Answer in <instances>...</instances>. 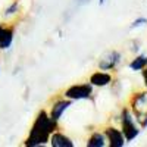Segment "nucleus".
Returning <instances> with one entry per match:
<instances>
[{
    "label": "nucleus",
    "mask_w": 147,
    "mask_h": 147,
    "mask_svg": "<svg viewBox=\"0 0 147 147\" xmlns=\"http://www.w3.org/2000/svg\"><path fill=\"white\" fill-rule=\"evenodd\" d=\"M57 129V122L53 121L50 118L46 110H40L37 113L34 124L30 129V134L27 140L24 141V146L27 147H38V146H44L47 144V141L50 140L52 132Z\"/></svg>",
    "instance_id": "1"
},
{
    "label": "nucleus",
    "mask_w": 147,
    "mask_h": 147,
    "mask_svg": "<svg viewBox=\"0 0 147 147\" xmlns=\"http://www.w3.org/2000/svg\"><path fill=\"white\" fill-rule=\"evenodd\" d=\"M131 112L136 116L140 128H147V91H141L132 96L129 103Z\"/></svg>",
    "instance_id": "2"
},
{
    "label": "nucleus",
    "mask_w": 147,
    "mask_h": 147,
    "mask_svg": "<svg viewBox=\"0 0 147 147\" xmlns=\"http://www.w3.org/2000/svg\"><path fill=\"white\" fill-rule=\"evenodd\" d=\"M121 131L124 132V137L125 141L129 143L134 138L138 137L140 134V127L137 125V121L136 116L131 112V109L124 107L122 109V113H121Z\"/></svg>",
    "instance_id": "3"
},
{
    "label": "nucleus",
    "mask_w": 147,
    "mask_h": 147,
    "mask_svg": "<svg viewBox=\"0 0 147 147\" xmlns=\"http://www.w3.org/2000/svg\"><path fill=\"white\" fill-rule=\"evenodd\" d=\"M93 94V85L88 82V84H74L71 85L69 88L65 90L63 96L65 99H69V100H85V99H90Z\"/></svg>",
    "instance_id": "4"
},
{
    "label": "nucleus",
    "mask_w": 147,
    "mask_h": 147,
    "mask_svg": "<svg viewBox=\"0 0 147 147\" xmlns=\"http://www.w3.org/2000/svg\"><path fill=\"white\" fill-rule=\"evenodd\" d=\"M121 60H122V55L118 50H110L103 57H100V60H99V69H102V71L116 69V66L121 63Z\"/></svg>",
    "instance_id": "5"
},
{
    "label": "nucleus",
    "mask_w": 147,
    "mask_h": 147,
    "mask_svg": "<svg viewBox=\"0 0 147 147\" xmlns=\"http://www.w3.org/2000/svg\"><path fill=\"white\" fill-rule=\"evenodd\" d=\"M103 132L107 140V146H110V147H124L125 146L127 141L124 137V132L121 129H118L115 127H106Z\"/></svg>",
    "instance_id": "6"
},
{
    "label": "nucleus",
    "mask_w": 147,
    "mask_h": 147,
    "mask_svg": "<svg viewBox=\"0 0 147 147\" xmlns=\"http://www.w3.org/2000/svg\"><path fill=\"white\" fill-rule=\"evenodd\" d=\"M71 106H72V100H69V99L56 100V102L52 105L50 113H49V115H50V118H52L53 121L59 122V119L62 118V115H63V112H65V110H68Z\"/></svg>",
    "instance_id": "7"
},
{
    "label": "nucleus",
    "mask_w": 147,
    "mask_h": 147,
    "mask_svg": "<svg viewBox=\"0 0 147 147\" xmlns=\"http://www.w3.org/2000/svg\"><path fill=\"white\" fill-rule=\"evenodd\" d=\"M112 81H113V77L110 75L109 72L102 71V69L96 71L90 77V84L93 85V87H106V85H109Z\"/></svg>",
    "instance_id": "8"
},
{
    "label": "nucleus",
    "mask_w": 147,
    "mask_h": 147,
    "mask_svg": "<svg viewBox=\"0 0 147 147\" xmlns=\"http://www.w3.org/2000/svg\"><path fill=\"white\" fill-rule=\"evenodd\" d=\"M49 141H50V144L53 147H74V141L68 136H65V134H62V132H59L57 129L52 132L50 140H49Z\"/></svg>",
    "instance_id": "9"
},
{
    "label": "nucleus",
    "mask_w": 147,
    "mask_h": 147,
    "mask_svg": "<svg viewBox=\"0 0 147 147\" xmlns=\"http://www.w3.org/2000/svg\"><path fill=\"white\" fill-rule=\"evenodd\" d=\"M13 37H15L13 27H6L2 37H0V50H7L13 43Z\"/></svg>",
    "instance_id": "10"
},
{
    "label": "nucleus",
    "mask_w": 147,
    "mask_h": 147,
    "mask_svg": "<svg viewBox=\"0 0 147 147\" xmlns=\"http://www.w3.org/2000/svg\"><path fill=\"white\" fill-rule=\"evenodd\" d=\"M107 146V140L105 132H93L87 140V147H105Z\"/></svg>",
    "instance_id": "11"
},
{
    "label": "nucleus",
    "mask_w": 147,
    "mask_h": 147,
    "mask_svg": "<svg viewBox=\"0 0 147 147\" xmlns=\"http://www.w3.org/2000/svg\"><path fill=\"white\" fill-rule=\"evenodd\" d=\"M129 69L131 71H143L147 66V56L146 55H138L129 62Z\"/></svg>",
    "instance_id": "12"
},
{
    "label": "nucleus",
    "mask_w": 147,
    "mask_h": 147,
    "mask_svg": "<svg viewBox=\"0 0 147 147\" xmlns=\"http://www.w3.org/2000/svg\"><path fill=\"white\" fill-rule=\"evenodd\" d=\"M19 12V0H13L6 9H5V18H10V16H15Z\"/></svg>",
    "instance_id": "13"
},
{
    "label": "nucleus",
    "mask_w": 147,
    "mask_h": 147,
    "mask_svg": "<svg viewBox=\"0 0 147 147\" xmlns=\"http://www.w3.org/2000/svg\"><path fill=\"white\" fill-rule=\"evenodd\" d=\"M144 25H147V18H144V16H140V18L134 19V21L131 22L129 28H131V30H136V28H140V27H144Z\"/></svg>",
    "instance_id": "14"
},
{
    "label": "nucleus",
    "mask_w": 147,
    "mask_h": 147,
    "mask_svg": "<svg viewBox=\"0 0 147 147\" xmlns=\"http://www.w3.org/2000/svg\"><path fill=\"white\" fill-rule=\"evenodd\" d=\"M143 80H144V85H146V88H147V66L143 69Z\"/></svg>",
    "instance_id": "15"
},
{
    "label": "nucleus",
    "mask_w": 147,
    "mask_h": 147,
    "mask_svg": "<svg viewBox=\"0 0 147 147\" xmlns=\"http://www.w3.org/2000/svg\"><path fill=\"white\" fill-rule=\"evenodd\" d=\"M75 2L78 5H87V3H90V0H75Z\"/></svg>",
    "instance_id": "16"
},
{
    "label": "nucleus",
    "mask_w": 147,
    "mask_h": 147,
    "mask_svg": "<svg viewBox=\"0 0 147 147\" xmlns=\"http://www.w3.org/2000/svg\"><path fill=\"white\" fill-rule=\"evenodd\" d=\"M5 28H6V25H3V24H0V37H2V34H3Z\"/></svg>",
    "instance_id": "17"
},
{
    "label": "nucleus",
    "mask_w": 147,
    "mask_h": 147,
    "mask_svg": "<svg viewBox=\"0 0 147 147\" xmlns=\"http://www.w3.org/2000/svg\"><path fill=\"white\" fill-rule=\"evenodd\" d=\"M105 3H106V0H99V5H100V6H103Z\"/></svg>",
    "instance_id": "18"
}]
</instances>
